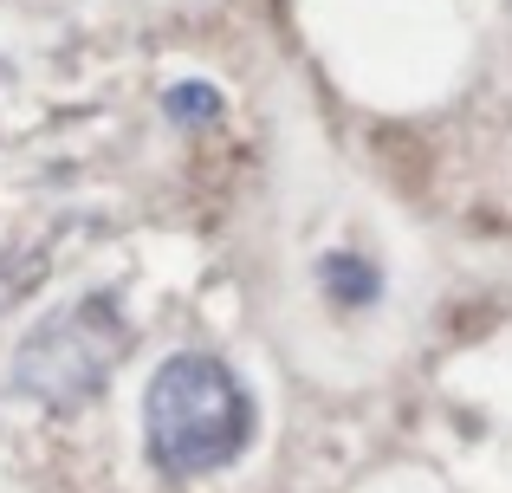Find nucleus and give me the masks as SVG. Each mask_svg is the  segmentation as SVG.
Returning a JSON list of instances; mask_svg holds the SVG:
<instances>
[{
    "mask_svg": "<svg viewBox=\"0 0 512 493\" xmlns=\"http://www.w3.org/2000/svg\"><path fill=\"white\" fill-rule=\"evenodd\" d=\"M260 409L234 364L214 351H175L143 390V455L163 481H201L253 448Z\"/></svg>",
    "mask_w": 512,
    "mask_h": 493,
    "instance_id": "nucleus-1",
    "label": "nucleus"
},
{
    "mask_svg": "<svg viewBox=\"0 0 512 493\" xmlns=\"http://www.w3.org/2000/svg\"><path fill=\"white\" fill-rule=\"evenodd\" d=\"M130 344H137V331H130L117 292H85V299L46 312L20 338V351L7 364V390L20 403H39L46 416H78L104 396V383L130 357Z\"/></svg>",
    "mask_w": 512,
    "mask_h": 493,
    "instance_id": "nucleus-2",
    "label": "nucleus"
},
{
    "mask_svg": "<svg viewBox=\"0 0 512 493\" xmlns=\"http://www.w3.org/2000/svg\"><path fill=\"white\" fill-rule=\"evenodd\" d=\"M325 292L338 305H376L383 299V273H376L370 260H357V253H325Z\"/></svg>",
    "mask_w": 512,
    "mask_h": 493,
    "instance_id": "nucleus-3",
    "label": "nucleus"
},
{
    "mask_svg": "<svg viewBox=\"0 0 512 493\" xmlns=\"http://www.w3.org/2000/svg\"><path fill=\"white\" fill-rule=\"evenodd\" d=\"M163 111H169V124H182V130L214 124V117H221V91L188 78V85H169V91H163Z\"/></svg>",
    "mask_w": 512,
    "mask_h": 493,
    "instance_id": "nucleus-4",
    "label": "nucleus"
}]
</instances>
